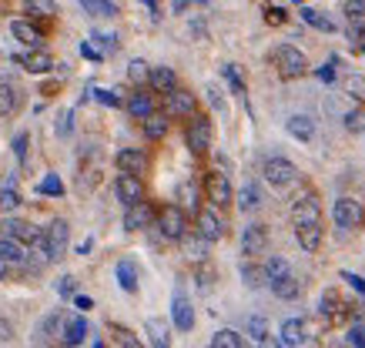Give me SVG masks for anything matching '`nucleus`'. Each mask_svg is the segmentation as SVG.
<instances>
[{
  "label": "nucleus",
  "mask_w": 365,
  "mask_h": 348,
  "mask_svg": "<svg viewBox=\"0 0 365 348\" xmlns=\"http://www.w3.org/2000/svg\"><path fill=\"white\" fill-rule=\"evenodd\" d=\"M144 134H148V141H161L168 134V114H148L144 118Z\"/></svg>",
  "instance_id": "24"
},
{
  "label": "nucleus",
  "mask_w": 365,
  "mask_h": 348,
  "mask_svg": "<svg viewBox=\"0 0 365 348\" xmlns=\"http://www.w3.org/2000/svg\"><path fill=\"white\" fill-rule=\"evenodd\" d=\"M14 151H17V161H24V157H27V134H17V141H14Z\"/></svg>",
  "instance_id": "52"
},
{
  "label": "nucleus",
  "mask_w": 365,
  "mask_h": 348,
  "mask_svg": "<svg viewBox=\"0 0 365 348\" xmlns=\"http://www.w3.org/2000/svg\"><path fill=\"white\" fill-rule=\"evenodd\" d=\"M164 107H168L171 118H191V114H195V98H191L188 91H178V87H175V91L168 94V104H164Z\"/></svg>",
  "instance_id": "10"
},
{
  "label": "nucleus",
  "mask_w": 365,
  "mask_h": 348,
  "mask_svg": "<svg viewBox=\"0 0 365 348\" xmlns=\"http://www.w3.org/2000/svg\"><path fill=\"white\" fill-rule=\"evenodd\" d=\"M305 338H309V331H305V322L302 318H288L282 325V345H305Z\"/></svg>",
  "instance_id": "16"
},
{
  "label": "nucleus",
  "mask_w": 365,
  "mask_h": 348,
  "mask_svg": "<svg viewBox=\"0 0 365 348\" xmlns=\"http://www.w3.org/2000/svg\"><path fill=\"white\" fill-rule=\"evenodd\" d=\"M342 278H345V281H349L355 292H362V295H365V278H359V274H349V272L342 274Z\"/></svg>",
  "instance_id": "53"
},
{
  "label": "nucleus",
  "mask_w": 365,
  "mask_h": 348,
  "mask_svg": "<svg viewBox=\"0 0 365 348\" xmlns=\"http://www.w3.org/2000/svg\"><path fill=\"white\" fill-rule=\"evenodd\" d=\"M0 338H10V325H7V322L0 325Z\"/></svg>",
  "instance_id": "58"
},
{
  "label": "nucleus",
  "mask_w": 365,
  "mask_h": 348,
  "mask_svg": "<svg viewBox=\"0 0 365 348\" xmlns=\"http://www.w3.org/2000/svg\"><path fill=\"white\" fill-rule=\"evenodd\" d=\"M345 10H349V21H365V0H349Z\"/></svg>",
  "instance_id": "44"
},
{
  "label": "nucleus",
  "mask_w": 365,
  "mask_h": 348,
  "mask_svg": "<svg viewBox=\"0 0 365 348\" xmlns=\"http://www.w3.org/2000/svg\"><path fill=\"white\" fill-rule=\"evenodd\" d=\"M151 87H155L157 94H171L178 87V77H175L171 67H155L151 71Z\"/></svg>",
  "instance_id": "18"
},
{
  "label": "nucleus",
  "mask_w": 365,
  "mask_h": 348,
  "mask_svg": "<svg viewBox=\"0 0 365 348\" xmlns=\"http://www.w3.org/2000/svg\"><path fill=\"white\" fill-rule=\"evenodd\" d=\"M24 3H27V14H37V17H54L57 14L54 0H24Z\"/></svg>",
  "instance_id": "34"
},
{
  "label": "nucleus",
  "mask_w": 365,
  "mask_h": 348,
  "mask_svg": "<svg viewBox=\"0 0 365 348\" xmlns=\"http://www.w3.org/2000/svg\"><path fill=\"white\" fill-rule=\"evenodd\" d=\"M288 134H291V138H298V141H312L315 124L305 118V114H295V118H288Z\"/></svg>",
  "instance_id": "21"
},
{
  "label": "nucleus",
  "mask_w": 365,
  "mask_h": 348,
  "mask_svg": "<svg viewBox=\"0 0 365 348\" xmlns=\"http://www.w3.org/2000/svg\"><path fill=\"white\" fill-rule=\"evenodd\" d=\"M128 77L134 84H144V80H151V71H148V64L144 61H131L128 64Z\"/></svg>",
  "instance_id": "37"
},
{
  "label": "nucleus",
  "mask_w": 365,
  "mask_h": 348,
  "mask_svg": "<svg viewBox=\"0 0 365 348\" xmlns=\"http://www.w3.org/2000/svg\"><path fill=\"white\" fill-rule=\"evenodd\" d=\"M225 77L232 80L235 94H245V80H241V74H238V67H235V64H225Z\"/></svg>",
  "instance_id": "43"
},
{
  "label": "nucleus",
  "mask_w": 365,
  "mask_h": 348,
  "mask_svg": "<svg viewBox=\"0 0 365 348\" xmlns=\"http://www.w3.org/2000/svg\"><path fill=\"white\" fill-rule=\"evenodd\" d=\"M302 21H305V24H312L315 30H325V34H332V30H335V24H332L329 17H322L318 10H312V7H302Z\"/></svg>",
  "instance_id": "30"
},
{
  "label": "nucleus",
  "mask_w": 365,
  "mask_h": 348,
  "mask_svg": "<svg viewBox=\"0 0 365 348\" xmlns=\"http://www.w3.org/2000/svg\"><path fill=\"white\" fill-rule=\"evenodd\" d=\"M349 345H359V348H365V328L362 325H352L349 328V338H345Z\"/></svg>",
  "instance_id": "46"
},
{
  "label": "nucleus",
  "mask_w": 365,
  "mask_h": 348,
  "mask_svg": "<svg viewBox=\"0 0 365 348\" xmlns=\"http://www.w3.org/2000/svg\"><path fill=\"white\" fill-rule=\"evenodd\" d=\"M118 281H121L124 292H134V288H137V272H134L131 261H121V265H118Z\"/></svg>",
  "instance_id": "32"
},
{
  "label": "nucleus",
  "mask_w": 365,
  "mask_h": 348,
  "mask_svg": "<svg viewBox=\"0 0 365 348\" xmlns=\"http://www.w3.org/2000/svg\"><path fill=\"white\" fill-rule=\"evenodd\" d=\"M322 218V204H318V198H315L312 191L309 195H302V198H295V204H291V221L295 224H312Z\"/></svg>",
  "instance_id": "6"
},
{
  "label": "nucleus",
  "mask_w": 365,
  "mask_h": 348,
  "mask_svg": "<svg viewBox=\"0 0 365 348\" xmlns=\"http://www.w3.org/2000/svg\"><path fill=\"white\" fill-rule=\"evenodd\" d=\"M265 245H268V235H265L261 224H248V228L241 231V251H245V254H261Z\"/></svg>",
  "instance_id": "12"
},
{
  "label": "nucleus",
  "mask_w": 365,
  "mask_h": 348,
  "mask_svg": "<svg viewBox=\"0 0 365 348\" xmlns=\"http://www.w3.org/2000/svg\"><path fill=\"white\" fill-rule=\"evenodd\" d=\"M184 141H188V148L195 151V154H205V151L211 148V124L205 121V118H195V121L188 124Z\"/></svg>",
  "instance_id": "7"
},
{
  "label": "nucleus",
  "mask_w": 365,
  "mask_h": 348,
  "mask_svg": "<svg viewBox=\"0 0 365 348\" xmlns=\"http://www.w3.org/2000/svg\"><path fill=\"white\" fill-rule=\"evenodd\" d=\"M10 30H14V37H17L21 44H27V47H37V44H41V30H37V27H30L27 21H14Z\"/></svg>",
  "instance_id": "25"
},
{
  "label": "nucleus",
  "mask_w": 365,
  "mask_h": 348,
  "mask_svg": "<svg viewBox=\"0 0 365 348\" xmlns=\"http://www.w3.org/2000/svg\"><path fill=\"white\" fill-rule=\"evenodd\" d=\"M275 67H278V74L282 77H302L309 71V61H305V54L298 47H291V44H282V47L275 50Z\"/></svg>",
  "instance_id": "1"
},
{
  "label": "nucleus",
  "mask_w": 365,
  "mask_h": 348,
  "mask_svg": "<svg viewBox=\"0 0 365 348\" xmlns=\"http://www.w3.org/2000/svg\"><path fill=\"white\" fill-rule=\"evenodd\" d=\"M148 224H151V208H148L144 201L131 204L128 215H124V228H128V231H141V228H148Z\"/></svg>",
  "instance_id": "15"
},
{
  "label": "nucleus",
  "mask_w": 365,
  "mask_h": 348,
  "mask_svg": "<svg viewBox=\"0 0 365 348\" xmlns=\"http://www.w3.org/2000/svg\"><path fill=\"white\" fill-rule=\"evenodd\" d=\"M295 3H305V0H295Z\"/></svg>",
  "instance_id": "60"
},
{
  "label": "nucleus",
  "mask_w": 365,
  "mask_h": 348,
  "mask_svg": "<svg viewBox=\"0 0 365 348\" xmlns=\"http://www.w3.org/2000/svg\"><path fill=\"white\" fill-rule=\"evenodd\" d=\"M3 231H7L14 241H27V245H41V238H44L34 224H27V221H7Z\"/></svg>",
  "instance_id": "13"
},
{
  "label": "nucleus",
  "mask_w": 365,
  "mask_h": 348,
  "mask_svg": "<svg viewBox=\"0 0 365 348\" xmlns=\"http://www.w3.org/2000/svg\"><path fill=\"white\" fill-rule=\"evenodd\" d=\"M114 195H118V201H121L124 208L137 204V201L144 198V188H141L137 174H131V171H121V174H118V181H114Z\"/></svg>",
  "instance_id": "3"
},
{
  "label": "nucleus",
  "mask_w": 365,
  "mask_h": 348,
  "mask_svg": "<svg viewBox=\"0 0 365 348\" xmlns=\"http://www.w3.org/2000/svg\"><path fill=\"white\" fill-rule=\"evenodd\" d=\"M0 278H7V258H0Z\"/></svg>",
  "instance_id": "59"
},
{
  "label": "nucleus",
  "mask_w": 365,
  "mask_h": 348,
  "mask_svg": "<svg viewBox=\"0 0 365 348\" xmlns=\"http://www.w3.org/2000/svg\"><path fill=\"white\" fill-rule=\"evenodd\" d=\"M118 338H121V342H124V345H137V338H131V331H124V328H121V331H118Z\"/></svg>",
  "instance_id": "56"
},
{
  "label": "nucleus",
  "mask_w": 365,
  "mask_h": 348,
  "mask_svg": "<svg viewBox=\"0 0 365 348\" xmlns=\"http://www.w3.org/2000/svg\"><path fill=\"white\" fill-rule=\"evenodd\" d=\"M157 228H161V235H164L168 241H181L184 228H188V221H184V211L178 208V204H168V208L157 215Z\"/></svg>",
  "instance_id": "2"
},
{
  "label": "nucleus",
  "mask_w": 365,
  "mask_h": 348,
  "mask_svg": "<svg viewBox=\"0 0 365 348\" xmlns=\"http://www.w3.org/2000/svg\"><path fill=\"white\" fill-rule=\"evenodd\" d=\"M258 204H261L258 184H245V188L238 191V208H241V211H255Z\"/></svg>",
  "instance_id": "27"
},
{
  "label": "nucleus",
  "mask_w": 365,
  "mask_h": 348,
  "mask_svg": "<svg viewBox=\"0 0 365 348\" xmlns=\"http://www.w3.org/2000/svg\"><path fill=\"white\" fill-rule=\"evenodd\" d=\"M345 127H349V131H362V127H365V114H362V111H352V114L345 118Z\"/></svg>",
  "instance_id": "47"
},
{
  "label": "nucleus",
  "mask_w": 365,
  "mask_h": 348,
  "mask_svg": "<svg viewBox=\"0 0 365 348\" xmlns=\"http://www.w3.org/2000/svg\"><path fill=\"white\" fill-rule=\"evenodd\" d=\"M184 248H188V258H198L201 261L205 251H208V238H201V235L198 238H184Z\"/></svg>",
  "instance_id": "36"
},
{
  "label": "nucleus",
  "mask_w": 365,
  "mask_h": 348,
  "mask_svg": "<svg viewBox=\"0 0 365 348\" xmlns=\"http://www.w3.org/2000/svg\"><path fill=\"white\" fill-rule=\"evenodd\" d=\"M14 107H17V94H14V87L0 84V114H10Z\"/></svg>",
  "instance_id": "39"
},
{
  "label": "nucleus",
  "mask_w": 365,
  "mask_h": 348,
  "mask_svg": "<svg viewBox=\"0 0 365 348\" xmlns=\"http://www.w3.org/2000/svg\"><path fill=\"white\" fill-rule=\"evenodd\" d=\"M128 111H131V118H137V121H144L148 114H155V104H151V98L148 94H131L128 98Z\"/></svg>",
  "instance_id": "20"
},
{
  "label": "nucleus",
  "mask_w": 365,
  "mask_h": 348,
  "mask_svg": "<svg viewBox=\"0 0 365 348\" xmlns=\"http://www.w3.org/2000/svg\"><path fill=\"white\" fill-rule=\"evenodd\" d=\"M208 100L214 104V107H221V98H218V91H214V87H208Z\"/></svg>",
  "instance_id": "57"
},
{
  "label": "nucleus",
  "mask_w": 365,
  "mask_h": 348,
  "mask_svg": "<svg viewBox=\"0 0 365 348\" xmlns=\"http://www.w3.org/2000/svg\"><path fill=\"white\" fill-rule=\"evenodd\" d=\"M41 195H64V184H60L57 174H47V177L41 181Z\"/></svg>",
  "instance_id": "41"
},
{
  "label": "nucleus",
  "mask_w": 365,
  "mask_h": 348,
  "mask_svg": "<svg viewBox=\"0 0 365 348\" xmlns=\"http://www.w3.org/2000/svg\"><path fill=\"white\" fill-rule=\"evenodd\" d=\"M80 7H84V14H91V17H114V14H118V7H114L111 0H80Z\"/></svg>",
  "instance_id": "26"
},
{
  "label": "nucleus",
  "mask_w": 365,
  "mask_h": 348,
  "mask_svg": "<svg viewBox=\"0 0 365 348\" xmlns=\"http://www.w3.org/2000/svg\"><path fill=\"white\" fill-rule=\"evenodd\" d=\"M198 235L208 241H221L225 238V224L214 211H198Z\"/></svg>",
  "instance_id": "11"
},
{
  "label": "nucleus",
  "mask_w": 365,
  "mask_h": 348,
  "mask_svg": "<svg viewBox=\"0 0 365 348\" xmlns=\"http://www.w3.org/2000/svg\"><path fill=\"white\" fill-rule=\"evenodd\" d=\"M57 292H60V295H71V292H74V278H71V274H64V278L57 281Z\"/></svg>",
  "instance_id": "51"
},
{
  "label": "nucleus",
  "mask_w": 365,
  "mask_h": 348,
  "mask_svg": "<svg viewBox=\"0 0 365 348\" xmlns=\"http://www.w3.org/2000/svg\"><path fill=\"white\" fill-rule=\"evenodd\" d=\"M248 335H252L255 342H268V325H265V318H252V322H248Z\"/></svg>",
  "instance_id": "42"
},
{
  "label": "nucleus",
  "mask_w": 365,
  "mask_h": 348,
  "mask_svg": "<svg viewBox=\"0 0 365 348\" xmlns=\"http://www.w3.org/2000/svg\"><path fill=\"white\" fill-rule=\"evenodd\" d=\"M295 235H298V245L305 251H318L322 245V224L312 221V224H295Z\"/></svg>",
  "instance_id": "14"
},
{
  "label": "nucleus",
  "mask_w": 365,
  "mask_h": 348,
  "mask_svg": "<svg viewBox=\"0 0 365 348\" xmlns=\"http://www.w3.org/2000/svg\"><path fill=\"white\" fill-rule=\"evenodd\" d=\"M205 191H208V201L214 208H225L228 201H232V184H228V177L218 171H211L205 177Z\"/></svg>",
  "instance_id": "8"
},
{
  "label": "nucleus",
  "mask_w": 365,
  "mask_h": 348,
  "mask_svg": "<svg viewBox=\"0 0 365 348\" xmlns=\"http://www.w3.org/2000/svg\"><path fill=\"white\" fill-rule=\"evenodd\" d=\"M241 278H245V285H248V288H261V285L268 281L265 268H252V265H245V268H241Z\"/></svg>",
  "instance_id": "35"
},
{
  "label": "nucleus",
  "mask_w": 365,
  "mask_h": 348,
  "mask_svg": "<svg viewBox=\"0 0 365 348\" xmlns=\"http://www.w3.org/2000/svg\"><path fill=\"white\" fill-rule=\"evenodd\" d=\"M318 77H322V80H335V67H332V64L318 67Z\"/></svg>",
  "instance_id": "54"
},
{
  "label": "nucleus",
  "mask_w": 365,
  "mask_h": 348,
  "mask_svg": "<svg viewBox=\"0 0 365 348\" xmlns=\"http://www.w3.org/2000/svg\"><path fill=\"white\" fill-rule=\"evenodd\" d=\"M265 17H268V24H285V10L282 7H265Z\"/></svg>",
  "instance_id": "48"
},
{
  "label": "nucleus",
  "mask_w": 365,
  "mask_h": 348,
  "mask_svg": "<svg viewBox=\"0 0 365 348\" xmlns=\"http://www.w3.org/2000/svg\"><path fill=\"white\" fill-rule=\"evenodd\" d=\"M178 201H181L184 208L198 211V188H195L191 181H184V184H178Z\"/></svg>",
  "instance_id": "33"
},
{
  "label": "nucleus",
  "mask_w": 365,
  "mask_h": 348,
  "mask_svg": "<svg viewBox=\"0 0 365 348\" xmlns=\"http://www.w3.org/2000/svg\"><path fill=\"white\" fill-rule=\"evenodd\" d=\"M298 177V168L285 161V157H272V161H265V181L268 184H275V188H285Z\"/></svg>",
  "instance_id": "4"
},
{
  "label": "nucleus",
  "mask_w": 365,
  "mask_h": 348,
  "mask_svg": "<svg viewBox=\"0 0 365 348\" xmlns=\"http://www.w3.org/2000/svg\"><path fill=\"white\" fill-rule=\"evenodd\" d=\"M118 168H121V171L137 174L141 168H144V151H134V148L118 151Z\"/></svg>",
  "instance_id": "22"
},
{
  "label": "nucleus",
  "mask_w": 365,
  "mask_h": 348,
  "mask_svg": "<svg viewBox=\"0 0 365 348\" xmlns=\"http://www.w3.org/2000/svg\"><path fill=\"white\" fill-rule=\"evenodd\" d=\"M335 305H339L335 292H325V295H322V305H318V312H322V315H335Z\"/></svg>",
  "instance_id": "45"
},
{
  "label": "nucleus",
  "mask_w": 365,
  "mask_h": 348,
  "mask_svg": "<svg viewBox=\"0 0 365 348\" xmlns=\"http://www.w3.org/2000/svg\"><path fill=\"white\" fill-rule=\"evenodd\" d=\"M80 54H84V57H87V61H101V50L94 47V44H91V41H84V44H80Z\"/></svg>",
  "instance_id": "49"
},
{
  "label": "nucleus",
  "mask_w": 365,
  "mask_h": 348,
  "mask_svg": "<svg viewBox=\"0 0 365 348\" xmlns=\"http://www.w3.org/2000/svg\"><path fill=\"white\" fill-rule=\"evenodd\" d=\"M74 305H78L80 312H87V308H94V301L87 298V295H78V298H74Z\"/></svg>",
  "instance_id": "55"
},
{
  "label": "nucleus",
  "mask_w": 365,
  "mask_h": 348,
  "mask_svg": "<svg viewBox=\"0 0 365 348\" xmlns=\"http://www.w3.org/2000/svg\"><path fill=\"white\" fill-rule=\"evenodd\" d=\"M21 64H24L30 74H44V71H51V67H54L51 54H44V50H37V47H30V54L21 57Z\"/></svg>",
  "instance_id": "17"
},
{
  "label": "nucleus",
  "mask_w": 365,
  "mask_h": 348,
  "mask_svg": "<svg viewBox=\"0 0 365 348\" xmlns=\"http://www.w3.org/2000/svg\"><path fill=\"white\" fill-rule=\"evenodd\" d=\"M171 315H175V325L181 328V331H191V325H195V312H191V305H188V298H175V305H171Z\"/></svg>",
  "instance_id": "19"
},
{
  "label": "nucleus",
  "mask_w": 365,
  "mask_h": 348,
  "mask_svg": "<svg viewBox=\"0 0 365 348\" xmlns=\"http://www.w3.org/2000/svg\"><path fill=\"white\" fill-rule=\"evenodd\" d=\"M265 274H268V281H278V278H285L288 272V261L285 258H278V254H272L268 261H265Z\"/></svg>",
  "instance_id": "31"
},
{
  "label": "nucleus",
  "mask_w": 365,
  "mask_h": 348,
  "mask_svg": "<svg viewBox=\"0 0 365 348\" xmlns=\"http://www.w3.org/2000/svg\"><path fill=\"white\" fill-rule=\"evenodd\" d=\"M272 292H275V295H278L282 301H291V298H298L302 285H298V278H291V274H285V278L272 281Z\"/></svg>",
  "instance_id": "23"
},
{
  "label": "nucleus",
  "mask_w": 365,
  "mask_h": 348,
  "mask_svg": "<svg viewBox=\"0 0 365 348\" xmlns=\"http://www.w3.org/2000/svg\"><path fill=\"white\" fill-rule=\"evenodd\" d=\"M211 345L214 348H241L245 338H241L238 331H232V328H221L218 335H211Z\"/></svg>",
  "instance_id": "29"
},
{
  "label": "nucleus",
  "mask_w": 365,
  "mask_h": 348,
  "mask_svg": "<svg viewBox=\"0 0 365 348\" xmlns=\"http://www.w3.org/2000/svg\"><path fill=\"white\" fill-rule=\"evenodd\" d=\"M98 100H101V104H111V107H118V104H121L118 91H98Z\"/></svg>",
  "instance_id": "50"
},
{
  "label": "nucleus",
  "mask_w": 365,
  "mask_h": 348,
  "mask_svg": "<svg viewBox=\"0 0 365 348\" xmlns=\"http://www.w3.org/2000/svg\"><path fill=\"white\" fill-rule=\"evenodd\" d=\"M0 258H7V261H21L24 254H21V248H17V241L7 235V238H0Z\"/></svg>",
  "instance_id": "38"
},
{
  "label": "nucleus",
  "mask_w": 365,
  "mask_h": 348,
  "mask_svg": "<svg viewBox=\"0 0 365 348\" xmlns=\"http://www.w3.org/2000/svg\"><path fill=\"white\" fill-rule=\"evenodd\" d=\"M332 218H335V224L339 228H359L362 224V204L355 198H339L335 201V208H332Z\"/></svg>",
  "instance_id": "5"
},
{
  "label": "nucleus",
  "mask_w": 365,
  "mask_h": 348,
  "mask_svg": "<svg viewBox=\"0 0 365 348\" xmlns=\"http://www.w3.org/2000/svg\"><path fill=\"white\" fill-rule=\"evenodd\" d=\"M41 245L47 251V258H60L64 248H67V221H54L47 228V235L41 238Z\"/></svg>",
  "instance_id": "9"
},
{
  "label": "nucleus",
  "mask_w": 365,
  "mask_h": 348,
  "mask_svg": "<svg viewBox=\"0 0 365 348\" xmlns=\"http://www.w3.org/2000/svg\"><path fill=\"white\" fill-rule=\"evenodd\" d=\"M17 204H21V198H17L14 184H3V188H0V208L10 211V208H17Z\"/></svg>",
  "instance_id": "40"
},
{
  "label": "nucleus",
  "mask_w": 365,
  "mask_h": 348,
  "mask_svg": "<svg viewBox=\"0 0 365 348\" xmlns=\"http://www.w3.org/2000/svg\"><path fill=\"white\" fill-rule=\"evenodd\" d=\"M87 338V325H84V318H71V322L64 325V342L67 345H80Z\"/></svg>",
  "instance_id": "28"
}]
</instances>
